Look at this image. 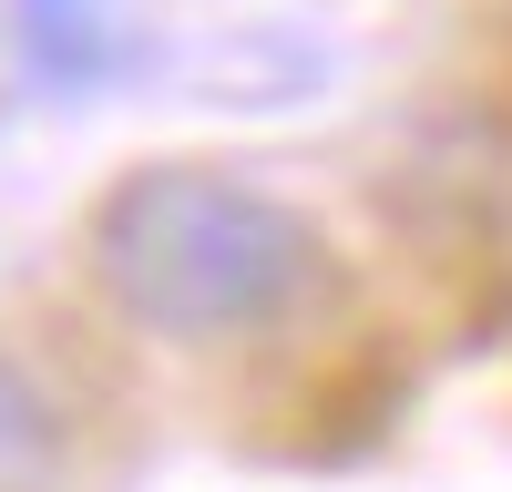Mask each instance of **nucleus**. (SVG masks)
<instances>
[{"label": "nucleus", "mask_w": 512, "mask_h": 492, "mask_svg": "<svg viewBox=\"0 0 512 492\" xmlns=\"http://www.w3.org/2000/svg\"><path fill=\"white\" fill-rule=\"evenodd\" d=\"M62 400L0 349V492H52L62 482Z\"/></svg>", "instance_id": "7ed1b4c3"}, {"label": "nucleus", "mask_w": 512, "mask_h": 492, "mask_svg": "<svg viewBox=\"0 0 512 492\" xmlns=\"http://www.w3.org/2000/svg\"><path fill=\"white\" fill-rule=\"evenodd\" d=\"M328 246L287 195L226 164H134L93 205V277L154 339H246L318 287Z\"/></svg>", "instance_id": "f257e3e1"}, {"label": "nucleus", "mask_w": 512, "mask_h": 492, "mask_svg": "<svg viewBox=\"0 0 512 492\" xmlns=\"http://www.w3.org/2000/svg\"><path fill=\"white\" fill-rule=\"evenodd\" d=\"M11 41H21L31 82H52V93H103L134 62L123 0H11Z\"/></svg>", "instance_id": "f03ea898"}]
</instances>
